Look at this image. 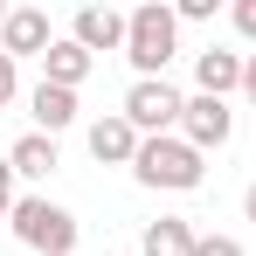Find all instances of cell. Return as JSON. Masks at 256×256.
I'll return each instance as SVG.
<instances>
[{
  "label": "cell",
  "instance_id": "6da1fadb",
  "mask_svg": "<svg viewBox=\"0 0 256 256\" xmlns=\"http://www.w3.org/2000/svg\"><path fill=\"white\" fill-rule=\"evenodd\" d=\"M132 180H138V187H152V194H194V187L208 180V152H194L180 132L146 138V146H138V160H132Z\"/></svg>",
  "mask_w": 256,
  "mask_h": 256
},
{
  "label": "cell",
  "instance_id": "52a82bcc",
  "mask_svg": "<svg viewBox=\"0 0 256 256\" xmlns=\"http://www.w3.org/2000/svg\"><path fill=\"white\" fill-rule=\"evenodd\" d=\"M84 138H90V160H97V166H132V160H138V146H146V138H138V125H132L125 111L97 118Z\"/></svg>",
  "mask_w": 256,
  "mask_h": 256
},
{
  "label": "cell",
  "instance_id": "5b68a950",
  "mask_svg": "<svg viewBox=\"0 0 256 256\" xmlns=\"http://www.w3.org/2000/svg\"><path fill=\"white\" fill-rule=\"evenodd\" d=\"M180 138H187L194 152H222V146L236 138V111H228V97H187V111H180Z\"/></svg>",
  "mask_w": 256,
  "mask_h": 256
},
{
  "label": "cell",
  "instance_id": "44dd1931",
  "mask_svg": "<svg viewBox=\"0 0 256 256\" xmlns=\"http://www.w3.org/2000/svg\"><path fill=\"white\" fill-rule=\"evenodd\" d=\"M0 28H7V7H0Z\"/></svg>",
  "mask_w": 256,
  "mask_h": 256
},
{
  "label": "cell",
  "instance_id": "7c38bea8",
  "mask_svg": "<svg viewBox=\"0 0 256 256\" xmlns=\"http://www.w3.org/2000/svg\"><path fill=\"white\" fill-rule=\"evenodd\" d=\"M28 118H35V132H70L76 125V90H56V84H35L28 90Z\"/></svg>",
  "mask_w": 256,
  "mask_h": 256
},
{
  "label": "cell",
  "instance_id": "30bf717a",
  "mask_svg": "<svg viewBox=\"0 0 256 256\" xmlns=\"http://www.w3.org/2000/svg\"><path fill=\"white\" fill-rule=\"evenodd\" d=\"M90 70H97V56L84 42H70V35H56V48L42 56V84H56V90H76Z\"/></svg>",
  "mask_w": 256,
  "mask_h": 256
},
{
  "label": "cell",
  "instance_id": "2e32d148",
  "mask_svg": "<svg viewBox=\"0 0 256 256\" xmlns=\"http://www.w3.org/2000/svg\"><path fill=\"white\" fill-rule=\"evenodd\" d=\"M194 256H250V250H242L236 236H201V242H194Z\"/></svg>",
  "mask_w": 256,
  "mask_h": 256
},
{
  "label": "cell",
  "instance_id": "ac0fdd59",
  "mask_svg": "<svg viewBox=\"0 0 256 256\" xmlns=\"http://www.w3.org/2000/svg\"><path fill=\"white\" fill-rule=\"evenodd\" d=\"M173 14H180V21H214V0H180Z\"/></svg>",
  "mask_w": 256,
  "mask_h": 256
},
{
  "label": "cell",
  "instance_id": "d6986e66",
  "mask_svg": "<svg viewBox=\"0 0 256 256\" xmlns=\"http://www.w3.org/2000/svg\"><path fill=\"white\" fill-rule=\"evenodd\" d=\"M242 97H250V104H256V48H250V56H242Z\"/></svg>",
  "mask_w": 256,
  "mask_h": 256
},
{
  "label": "cell",
  "instance_id": "5bb4252c",
  "mask_svg": "<svg viewBox=\"0 0 256 256\" xmlns=\"http://www.w3.org/2000/svg\"><path fill=\"white\" fill-rule=\"evenodd\" d=\"M14 97H21V62H14V56L0 48V111H7Z\"/></svg>",
  "mask_w": 256,
  "mask_h": 256
},
{
  "label": "cell",
  "instance_id": "8992f818",
  "mask_svg": "<svg viewBox=\"0 0 256 256\" xmlns=\"http://www.w3.org/2000/svg\"><path fill=\"white\" fill-rule=\"evenodd\" d=\"M125 28H132V14H118V7H76L70 42H84L90 56H125Z\"/></svg>",
  "mask_w": 256,
  "mask_h": 256
},
{
  "label": "cell",
  "instance_id": "8fae6325",
  "mask_svg": "<svg viewBox=\"0 0 256 256\" xmlns=\"http://www.w3.org/2000/svg\"><path fill=\"white\" fill-rule=\"evenodd\" d=\"M7 166H14V180H48V173L62 166V160H56V138H48V132H21V138L7 146Z\"/></svg>",
  "mask_w": 256,
  "mask_h": 256
},
{
  "label": "cell",
  "instance_id": "4fadbf2b",
  "mask_svg": "<svg viewBox=\"0 0 256 256\" xmlns=\"http://www.w3.org/2000/svg\"><path fill=\"white\" fill-rule=\"evenodd\" d=\"M194 222H180V214H160V222H146V236H138V256H194Z\"/></svg>",
  "mask_w": 256,
  "mask_h": 256
},
{
  "label": "cell",
  "instance_id": "e0dca14e",
  "mask_svg": "<svg viewBox=\"0 0 256 256\" xmlns=\"http://www.w3.org/2000/svg\"><path fill=\"white\" fill-rule=\"evenodd\" d=\"M14 201H21V194H14V166H7V152H0V222L14 214Z\"/></svg>",
  "mask_w": 256,
  "mask_h": 256
},
{
  "label": "cell",
  "instance_id": "7a4b0ae2",
  "mask_svg": "<svg viewBox=\"0 0 256 256\" xmlns=\"http://www.w3.org/2000/svg\"><path fill=\"white\" fill-rule=\"evenodd\" d=\"M180 56V14L166 0H146L132 7V28H125V62L138 76H166V62Z\"/></svg>",
  "mask_w": 256,
  "mask_h": 256
},
{
  "label": "cell",
  "instance_id": "ba28073f",
  "mask_svg": "<svg viewBox=\"0 0 256 256\" xmlns=\"http://www.w3.org/2000/svg\"><path fill=\"white\" fill-rule=\"evenodd\" d=\"M0 48L21 62V56H48L56 48V28H48L42 7H7V28H0Z\"/></svg>",
  "mask_w": 256,
  "mask_h": 256
},
{
  "label": "cell",
  "instance_id": "3957f363",
  "mask_svg": "<svg viewBox=\"0 0 256 256\" xmlns=\"http://www.w3.org/2000/svg\"><path fill=\"white\" fill-rule=\"evenodd\" d=\"M7 228L35 256H76V214L62 208V201H48V194H21L14 214H7Z\"/></svg>",
  "mask_w": 256,
  "mask_h": 256
},
{
  "label": "cell",
  "instance_id": "ffe728a7",
  "mask_svg": "<svg viewBox=\"0 0 256 256\" xmlns=\"http://www.w3.org/2000/svg\"><path fill=\"white\" fill-rule=\"evenodd\" d=\"M242 214H250V222H256V180H250V194H242Z\"/></svg>",
  "mask_w": 256,
  "mask_h": 256
},
{
  "label": "cell",
  "instance_id": "9c48e42d",
  "mask_svg": "<svg viewBox=\"0 0 256 256\" xmlns=\"http://www.w3.org/2000/svg\"><path fill=\"white\" fill-rule=\"evenodd\" d=\"M236 90H242V56L208 42L194 56V97H236Z\"/></svg>",
  "mask_w": 256,
  "mask_h": 256
},
{
  "label": "cell",
  "instance_id": "9a60e30c",
  "mask_svg": "<svg viewBox=\"0 0 256 256\" xmlns=\"http://www.w3.org/2000/svg\"><path fill=\"white\" fill-rule=\"evenodd\" d=\"M228 21H236V35L256 48V0H236V7H228Z\"/></svg>",
  "mask_w": 256,
  "mask_h": 256
},
{
  "label": "cell",
  "instance_id": "277c9868",
  "mask_svg": "<svg viewBox=\"0 0 256 256\" xmlns=\"http://www.w3.org/2000/svg\"><path fill=\"white\" fill-rule=\"evenodd\" d=\"M180 111H187V97H180L166 76H132L125 118L138 125V138H166V132H180Z\"/></svg>",
  "mask_w": 256,
  "mask_h": 256
}]
</instances>
